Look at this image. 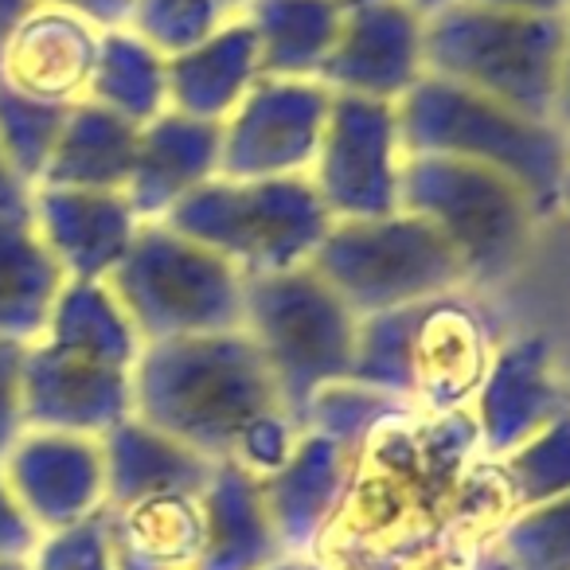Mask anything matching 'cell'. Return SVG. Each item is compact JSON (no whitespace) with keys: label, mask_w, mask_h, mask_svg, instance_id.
Wrapping results in <instances>:
<instances>
[{"label":"cell","mask_w":570,"mask_h":570,"mask_svg":"<svg viewBox=\"0 0 570 570\" xmlns=\"http://www.w3.org/2000/svg\"><path fill=\"white\" fill-rule=\"evenodd\" d=\"M129 380L134 419L215 465L238 461L266 476L302 438L243 328L145 344Z\"/></svg>","instance_id":"6da1fadb"},{"label":"cell","mask_w":570,"mask_h":570,"mask_svg":"<svg viewBox=\"0 0 570 570\" xmlns=\"http://www.w3.org/2000/svg\"><path fill=\"white\" fill-rule=\"evenodd\" d=\"M406 157H453L492 168L528 191L539 215L562 207L570 184L567 137L465 87L422 75L395 102Z\"/></svg>","instance_id":"7a4b0ae2"},{"label":"cell","mask_w":570,"mask_h":570,"mask_svg":"<svg viewBox=\"0 0 570 570\" xmlns=\"http://www.w3.org/2000/svg\"><path fill=\"white\" fill-rule=\"evenodd\" d=\"M562 36L567 17H531L453 0L450 9L426 17V75L492 98L523 118L551 121Z\"/></svg>","instance_id":"3957f363"},{"label":"cell","mask_w":570,"mask_h":570,"mask_svg":"<svg viewBox=\"0 0 570 570\" xmlns=\"http://www.w3.org/2000/svg\"><path fill=\"white\" fill-rule=\"evenodd\" d=\"M360 317L305 262L243 277V333L254 341L285 414L302 430L309 403L352 375Z\"/></svg>","instance_id":"277c9868"},{"label":"cell","mask_w":570,"mask_h":570,"mask_svg":"<svg viewBox=\"0 0 570 570\" xmlns=\"http://www.w3.org/2000/svg\"><path fill=\"white\" fill-rule=\"evenodd\" d=\"M160 223L219 254L243 277H258L305 266L333 227V215L309 176H212Z\"/></svg>","instance_id":"5b68a950"},{"label":"cell","mask_w":570,"mask_h":570,"mask_svg":"<svg viewBox=\"0 0 570 570\" xmlns=\"http://www.w3.org/2000/svg\"><path fill=\"white\" fill-rule=\"evenodd\" d=\"M102 285L141 348L243 328V274L165 223H141Z\"/></svg>","instance_id":"8992f818"},{"label":"cell","mask_w":570,"mask_h":570,"mask_svg":"<svg viewBox=\"0 0 570 570\" xmlns=\"http://www.w3.org/2000/svg\"><path fill=\"white\" fill-rule=\"evenodd\" d=\"M309 266L356 317L453 297L469 285L453 246L403 207L375 219H333Z\"/></svg>","instance_id":"52a82bcc"},{"label":"cell","mask_w":570,"mask_h":570,"mask_svg":"<svg viewBox=\"0 0 570 570\" xmlns=\"http://www.w3.org/2000/svg\"><path fill=\"white\" fill-rule=\"evenodd\" d=\"M399 207L422 215L465 266L469 282H504L531 250L539 212L520 184L453 157H406Z\"/></svg>","instance_id":"ba28073f"},{"label":"cell","mask_w":570,"mask_h":570,"mask_svg":"<svg viewBox=\"0 0 570 570\" xmlns=\"http://www.w3.org/2000/svg\"><path fill=\"white\" fill-rule=\"evenodd\" d=\"M403 137L391 102L333 95L309 180L333 219H375L399 212Z\"/></svg>","instance_id":"9c48e42d"},{"label":"cell","mask_w":570,"mask_h":570,"mask_svg":"<svg viewBox=\"0 0 570 570\" xmlns=\"http://www.w3.org/2000/svg\"><path fill=\"white\" fill-rule=\"evenodd\" d=\"M328 106L333 90L317 79H258L223 121L219 176H309Z\"/></svg>","instance_id":"30bf717a"},{"label":"cell","mask_w":570,"mask_h":570,"mask_svg":"<svg viewBox=\"0 0 570 570\" xmlns=\"http://www.w3.org/2000/svg\"><path fill=\"white\" fill-rule=\"evenodd\" d=\"M422 32H426V20L406 0L344 4L341 32L321 63L317 82L333 95L395 106L426 75Z\"/></svg>","instance_id":"8fae6325"},{"label":"cell","mask_w":570,"mask_h":570,"mask_svg":"<svg viewBox=\"0 0 570 570\" xmlns=\"http://www.w3.org/2000/svg\"><path fill=\"white\" fill-rule=\"evenodd\" d=\"M24 430L102 438L134 414V380L126 367L79 356L56 341H36L20 372Z\"/></svg>","instance_id":"7c38bea8"},{"label":"cell","mask_w":570,"mask_h":570,"mask_svg":"<svg viewBox=\"0 0 570 570\" xmlns=\"http://www.w3.org/2000/svg\"><path fill=\"white\" fill-rule=\"evenodd\" d=\"M0 481L40 535L75 528L106 508L102 442L56 430H24L0 465Z\"/></svg>","instance_id":"4fadbf2b"},{"label":"cell","mask_w":570,"mask_h":570,"mask_svg":"<svg viewBox=\"0 0 570 570\" xmlns=\"http://www.w3.org/2000/svg\"><path fill=\"white\" fill-rule=\"evenodd\" d=\"M570 406V383L559 372L554 341L547 333H523L504 341L484 364L473 411L476 438L489 461L512 453L520 442L559 419Z\"/></svg>","instance_id":"5bb4252c"},{"label":"cell","mask_w":570,"mask_h":570,"mask_svg":"<svg viewBox=\"0 0 570 570\" xmlns=\"http://www.w3.org/2000/svg\"><path fill=\"white\" fill-rule=\"evenodd\" d=\"M102 28L56 4H36L0 48V87L36 102H87Z\"/></svg>","instance_id":"9a60e30c"},{"label":"cell","mask_w":570,"mask_h":570,"mask_svg":"<svg viewBox=\"0 0 570 570\" xmlns=\"http://www.w3.org/2000/svg\"><path fill=\"white\" fill-rule=\"evenodd\" d=\"M32 223L67 282H102L141 230L126 191L32 188Z\"/></svg>","instance_id":"2e32d148"},{"label":"cell","mask_w":570,"mask_h":570,"mask_svg":"<svg viewBox=\"0 0 570 570\" xmlns=\"http://www.w3.org/2000/svg\"><path fill=\"white\" fill-rule=\"evenodd\" d=\"M219 121H199L188 114L160 110L137 129L134 173L126 199L141 223H160L184 196L219 176Z\"/></svg>","instance_id":"e0dca14e"},{"label":"cell","mask_w":570,"mask_h":570,"mask_svg":"<svg viewBox=\"0 0 570 570\" xmlns=\"http://www.w3.org/2000/svg\"><path fill=\"white\" fill-rule=\"evenodd\" d=\"M352 476V453L321 434L302 430L294 453L258 476L262 504L277 531L285 554H313L317 539L325 535L328 520L336 515Z\"/></svg>","instance_id":"ac0fdd59"},{"label":"cell","mask_w":570,"mask_h":570,"mask_svg":"<svg viewBox=\"0 0 570 570\" xmlns=\"http://www.w3.org/2000/svg\"><path fill=\"white\" fill-rule=\"evenodd\" d=\"M204 508V547L196 570H269L285 559L277 531L262 504L258 476L238 461H219L199 492Z\"/></svg>","instance_id":"d6986e66"},{"label":"cell","mask_w":570,"mask_h":570,"mask_svg":"<svg viewBox=\"0 0 570 570\" xmlns=\"http://www.w3.org/2000/svg\"><path fill=\"white\" fill-rule=\"evenodd\" d=\"M258 79V43L246 17L227 20L196 48L165 59L168 110L199 121H219V126Z\"/></svg>","instance_id":"ffe728a7"},{"label":"cell","mask_w":570,"mask_h":570,"mask_svg":"<svg viewBox=\"0 0 570 570\" xmlns=\"http://www.w3.org/2000/svg\"><path fill=\"white\" fill-rule=\"evenodd\" d=\"M98 442L106 469V508H129L153 497H199L212 481L215 461L157 434L134 414L106 430Z\"/></svg>","instance_id":"44dd1931"},{"label":"cell","mask_w":570,"mask_h":570,"mask_svg":"<svg viewBox=\"0 0 570 570\" xmlns=\"http://www.w3.org/2000/svg\"><path fill=\"white\" fill-rule=\"evenodd\" d=\"M67 289V274L43 246L32 212H0V336L36 344Z\"/></svg>","instance_id":"7402d4cb"},{"label":"cell","mask_w":570,"mask_h":570,"mask_svg":"<svg viewBox=\"0 0 570 570\" xmlns=\"http://www.w3.org/2000/svg\"><path fill=\"white\" fill-rule=\"evenodd\" d=\"M114 570H196L204 547L199 497H153L106 508Z\"/></svg>","instance_id":"603a6c76"},{"label":"cell","mask_w":570,"mask_h":570,"mask_svg":"<svg viewBox=\"0 0 570 570\" xmlns=\"http://www.w3.org/2000/svg\"><path fill=\"white\" fill-rule=\"evenodd\" d=\"M134 121L95 102L71 106L63 134L56 141L48 168L36 188H75V191H126L137 149Z\"/></svg>","instance_id":"cb8c5ba5"},{"label":"cell","mask_w":570,"mask_h":570,"mask_svg":"<svg viewBox=\"0 0 570 570\" xmlns=\"http://www.w3.org/2000/svg\"><path fill=\"white\" fill-rule=\"evenodd\" d=\"M246 24L262 79H317L344 20V0H250Z\"/></svg>","instance_id":"d4e9b609"},{"label":"cell","mask_w":570,"mask_h":570,"mask_svg":"<svg viewBox=\"0 0 570 570\" xmlns=\"http://www.w3.org/2000/svg\"><path fill=\"white\" fill-rule=\"evenodd\" d=\"M438 302L403 305V309L360 317L348 380L360 383V387L380 391V395L399 399L406 406L414 399H422V333H426Z\"/></svg>","instance_id":"484cf974"},{"label":"cell","mask_w":570,"mask_h":570,"mask_svg":"<svg viewBox=\"0 0 570 570\" xmlns=\"http://www.w3.org/2000/svg\"><path fill=\"white\" fill-rule=\"evenodd\" d=\"M87 102L106 106L134 126L153 121L160 110H168L165 56H157L149 43L137 40L129 28H102Z\"/></svg>","instance_id":"4316f807"},{"label":"cell","mask_w":570,"mask_h":570,"mask_svg":"<svg viewBox=\"0 0 570 570\" xmlns=\"http://www.w3.org/2000/svg\"><path fill=\"white\" fill-rule=\"evenodd\" d=\"M40 341H56L79 356L102 360V364L126 367V372H134L137 352H141L134 328L121 317L102 282H67Z\"/></svg>","instance_id":"83f0119b"},{"label":"cell","mask_w":570,"mask_h":570,"mask_svg":"<svg viewBox=\"0 0 570 570\" xmlns=\"http://www.w3.org/2000/svg\"><path fill=\"white\" fill-rule=\"evenodd\" d=\"M497 473L512 512L570 497V406L512 453L497 458Z\"/></svg>","instance_id":"f1b7e54d"},{"label":"cell","mask_w":570,"mask_h":570,"mask_svg":"<svg viewBox=\"0 0 570 570\" xmlns=\"http://www.w3.org/2000/svg\"><path fill=\"white\" fill-rule=\"evenodd\" d=\"M67 118H71V106L36 102V98L0 87V153L28 191L40 184Z\"/></svg>","instance_id":"f546056e"},{"label":"cell","mask_w":570,"mask_h":570,"mask_svg":"<svg viewBox=\"0 0 570 570\" xmlns=\"http://www.w3.org/2000/svg\"><path fill=\"white\" fill-rule=\"evenodd\" d=\"M403 411H406V403H399V399L380 395V391L344 380V383L325 387L317 399H313L309 411H305L302 430L344 445V450L356 458L360 445H364L380 426L395 422V414H403Z\"/></svg>","instance_id":"4dcf8cb0"},{"label":"cell","mask_w":570,"mask_h":570,"mask_svg":"<svg viewBox=\"0 0 570 570\" xmlns=\"http://www.w3.org/2000/svg\"><path fill=\"white\" fill-rule=\"evenodd\" d=\"M497 551L512 570H570V497L512 512Z\"/></svg>","instance_id":"1f68e13d"},{"label":"cell","mask_w":570,"mask_h":570,"mask_svg":"<svg viewBox=\"0 0 570 570\" xmlns=\"http://www.w3.org/2000/svg\"><path fill=\"white\" fill-rule=\"evenodd\" d=\"M28 570H114L110 535H106V508L75 528L51 531L28 559Z\"/></svg>","instance_id":"d6a6232c"},{"label":"cell","mask_w":570,"mask_h":570,"mask_svg":"<svg viewBox=\"0 0 570 570\" xmlns=\"http://www.w3.org/2000/svg\"><path fill=\"white\" fill-rule=\"evenodd\" d=\"M28 344L0 336V465L24 434V406H20V372H24Z\"/></svg>","instance_id":"836d02e7"},{"label":"cell","mask_w":570,"mask_h":570,"mask_svg":"<svg viewBox=\"0 0 570 570\" xmlns=\"http://www.w3.org/2000/svg\"><path fill=\"white\" fill-rule=\"evenodd\" d=\"M40 531L32 528L20 504L12 500V492L0 481V562H17V559H32V551L40 547Z\"/></svg>","instance_id":"e575fe53"},{"label":"cell","mask_w":570,"mask_h":570,"mask_svg":"<svg viewBox=\"0 0 570 570\" xmlns=\"http://www.w3.org/2000/svg\"><path fill=\"white\" fill-rule=\"evenodd\" d=\"M43 4L67 9L98 28H126V12H129V0H43Z\"/></svg>","instance_id":"d590c367"},{"label":"cell","mask_w":570,"mask_h":570,"mask_svg":"<svg viewBox=\"0 0 570 570\" xmlns=\"http://www.w3.org/2000/svg\"><path fill=\"white\" fill-rule=\"evenodd\" d=\"M554 129L570 137V12H567V36H562V59H559V82H554Z\"/></svg>","instance_id":"8d00e7d4"},{"label":"cell","mask_w":570,"mask_h":570,"mask_svg":"<svg viewBox=\"0 0 570 570\" xmlns=\"http://www.w3.org/2000/svg\"><path fill=\"white\" fill-rule=\"evenodd\" d=\"M484 9H504V12H531V17H567L570 0H473Z\"/></svg>","instance_id":"74e56055"},{"label":"cell","mask_w":570,"mask_h":570,"mask_svg":"<svg viewBox=\"0 0 570 570\" xmlns=\"http://www.w3.org/2000/svg\"><path fill=\"white\" fill-rule=\"evenodd\" d=\"M0 212H32V191L12 176L4 153H0Z\"/></svg>","instance_id":"f35d334b"},{"label":"cell","mask_w":570,"mask_h":570,"mask_svg":"<svg viewBox=\"0 0 570 570\" xmlns=\"http://www.w3.org/2000/svg\"><path fill=\"white\" fill-rule=\"evenodd\" d=\"M40 0H0V48L9 43V36L17 32V24L36 9Z\"/></svg>","instance_id":"ab89813d"},{"label":"cell","mask_w":570,"mask_h":570,"mask_svg":"<svg viewBox=\"0 0 570 570\" xmlns=\"http://www.w3.org/2000/svg\"><path fill=\"white\" fill-rule=\"evenodd\" d=\"M269 570H321V562L313 559V554H285V559H277Z\"/></svg>","instance_id":"60d3db41"},{"label":"cell","mask_w":570,"mask_h":570,"mask_svg":"<svg viewBox=\"0 0 570 570\" xmlns=\"http://www.w3.org/2000/svg\"><path fill=\"white\" fill-rule=\"evenodd\" d=\"M406 4H411L414 12H419L422 20L426 17H434V12H442V9H450L453 0H406Z\"/></svg>","instance_id":"b9f144b4"},{"label":"cell","mask_w":570,"mask_h":570,"mask_svg":"<svg viewBox=\"0 0 570 570\" xmlns=\"http://www.w3.org/2000/svg\"><path fill=\"white\" fill-rule=\"evenodd\" d=\"M473 570H512V567H508V562H504V554H500L497 551V547H492V551L489 554H484V559L481 562H476V567Z\"/></svg>","instance_id":"7bdbcfd3"},{"label":"cell","mask_w":570,"mask_h":570,"mask_svg":"<svg viewBox=\"0 0 570 570\" xmlns=\"http://www.w3.org/2000/svg\"><path fill=\"white\" fill-rule=\"evenodd\" d=\"M219 4L230 12V17H243V12H246V4H250V0H219Z\"/></svg>","instance_id":"ee69618b"},{"label":"cell","mask_w":570,"mask_h":570,"mask_svg":"<svg viewBox=\"0 0 570 570\" xmlns=\"http://www.w3.org/2000/svg\"><path fill=\"white\" fill-rule=\"evenodd\" d=\"M0 570H28V559H17V562H0Z\"/></svg>","instance_id":"f6af8a7d"},{"label":"cell","mask_w":570,"mask_h":570,"mask_svg":"<svg viewBox=\"0 0 570 570\" xmlns=\"http://www.w3.org/2000/svg\"><path fill=\"white\" fill-rule=\"evenodd\" d=\"M567 160H570V137H567Z\"/></svg>","instance_id":"bcb514c9"},{"label":"cell","mask_w":570,"mask_h":570,"mask_svg":"<svg viewBox=\"0 0 570 570\" xmlns=\"http://www.w3.org/2000/svg\"><path fill=\"white\" fill-rule=\"evenodd\" d=\"M344 4H360V0H344Z\"/></svg>","instance_id":"7dc6e473"}]
</instances>
